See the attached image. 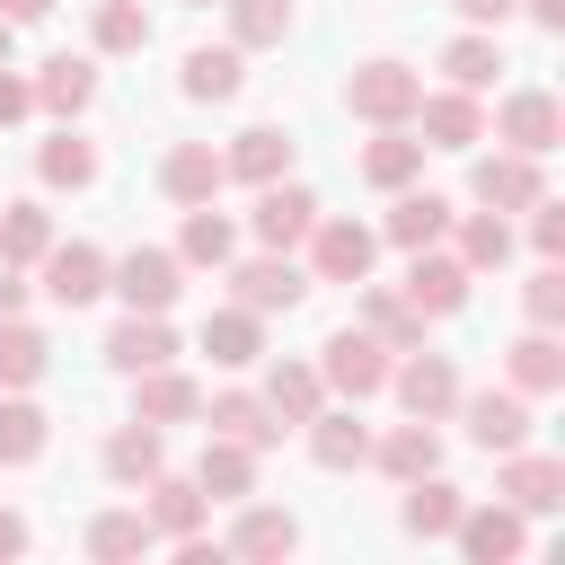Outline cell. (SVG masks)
I'll list each match as a JSON object with an SVG mask.
<instances>
[{"label": "cell", "mask_w": 565, "mask_h": 565, "mask_svg": "<svg viewBox=\"0 0 565 565\" xmlns=\"http://www.w3.org/2000/svg\"><path fill=\"white\" fill-rule=\"evenodd\" d=\"M53 247V212L26 194V203H0V265H35Z\"/></svg>", "instance_id": "7bdbcfd3"}, {"label": "cell", "mask_w": 565, "mask_h": 565, "mask_svg": "<svg viewBox=\"0 0 565 565\" xmlns=\"http://www.w3.org/2000/svg\"><path fill=\"white\" fill-rule=\"evenodd\" d=\"M141 494H150V503H141V521H150L159 539H194V530H203V512H212V503H203V486H194V477H168V468H159Z\"/></svg>", "instance_id": "e575fe53"}, {"label": "cell", "mask_w": 565, "mask_h": 565, "mask_svg": "<svg viewBox=\"0 0 565 565\" xmlns=\"http://www.w3.org/2000/svg\"><path fill=\"white\" fill-rule=\"evenodd\" d=\"M221 168H230L238 185H274V177H291V132H282V124H247V132H230Z\"/></svg>", "instance_id": "cb8c5ba5"}, {"label": "cell", "mask_w": 565, "mask_h": 565, "mask_svg": "<svg viewBox=\"0 0 565 565\" xmlns=\"http://www.w3.org/2000/svg\"><path fill=\"white\" fill-rule=\"evenodd\" d=\"M503 380H512L521 397H547V388H565V344H556V327H530L521 344H503Z\"/></svg>", "instance_id": "1f68e13d"}, {"label": "cell", "mask_w": 565, "mask_h": 565, "mask_svg": "<svg viewBox=\"0 0 565 565\" xmlns=\"http://www.w3.org/2000/svg\"><path fill=\"white\" fill-rule=\"evenodd\" d=\"M309 221H318V194H309V185H291V177L256 185V212H247L256 247H300V238H309Z\"/></svg>", "instance_id": "2e32d148"}, {"label": "cell", "mask_w": 565, "mask_h": 565, "mask_svg": "<svg viewBox=\"0 0 565 565\" xmlns=\"http://www.w3.org/2000/svg\"><path fill=\"white\" fill-rule=\"evenodd\" d=\"M221 9H230V44H238V53L291 35V0H221Z\"/></svg>", "instance_id": "ee69618b"}, {"label": "cell", "mask_w": 565, "mask_h": 565, "mask_svg": "<svg viewBox=\"0 0 565 565\" xmlns=\"http://www.w3.org/2000/svg\"><path fill=\"white\" fill-rule=\"evenodd\" d=\"M450 539H459V556H468V565H512V556L530 547V512H512L503 494H494V503H459Z\"/></svg>", "instance_id": "ba28073f"}, {"label": "cell", "mask_w": 565, "mask_h": 565, "mask_svg": "<svg viewBox=\"0 0 565 565\" xmlns=\"http://www.w3.org/2000/svg\"><path fill=\"white\" fill-rule=\"evenodd\" d=\"M26 309V265H0V318Z\"/></svg>", "instance_id": "f907efd6"}, {"label": "cell", "mask_w": 565, "mask_h": 565, "mask_svg": "<svg viewBox=\"0 0 565 565\" xmlns=\"http://www.w3.org/2000/svg\"><path fill=\"white\" fill-rule=\"evenodd\" d=\"M35 274H44L35 291H44L53 309H88V300L106 291V256H97L88 238H53V247L35 256Z\"/></svg>", "instance_id": "8fae6325"}, {"label": "cell", "mask_w": 565, "mask_h": 565, "mask_svg": "<svg viewBox=\"0 0 565 565\" xmlns=\"http://www.w3.org/2000/svg\"><path fill=\"white\" fill-rule=\"evenodd\" d=\"M177 256L185 265H230L238 256V230H230V212H212V203H185V230H177Z\"/></svg>", "instance_id": "f35d334b"}, {"label": "cell", "mask_w": 565, "mask_h": 565, "mask_svg": "<svg viewBox=\"0 0 565 565\" xmlns=\"http://www.w3.org/2000/svg\"><path fill=\"white\" fill-rule=\"evenodd\" d=\"M230 185V168H221V150L212 141H168V159H159V194L185 212V203H212Z\"/></svg>", "instance_id": "ac0fdd59"}, {"label": "cell", "mask_w": 565, "mask_h": 565, "mask_svg": "<svg viewBox=\"0 0 565 565\" xmlns=\"http://www.w3.org/2000/svg\"><path fill=\"white\" fill-rule=\"evenodd\" d=\"M388 388H397V406L406 415H424V424H450V406H459V362L450 353H433V344H415V353H397L388 362Z\"/></svg>", "instance_id": "5b68a950"}, {"label": "cell", "mask_w": 565, "mask_h": 565, "mask_svg": "<svg viewBox=\"0 0 565 565\" xmlns=\"http://www.w3.org/2000/svg\"><path fill=\"white\" fill-rule=\"evenodd\" d=\"M203 353H212V371H256V362H265V318L238 309V300L212 309V318H203Z\"/></svg>", "instance_id": "83f0119b"}, {"label": "cell", "mask_w": 565, "mask_h": 565, "mask_svg": "<svg viewBox=\"0 0 565 565\" xmlns=\"http://www.w3.org/2000/svg\"><path fill=\"white\" fill-rule=\"evenodd\" d=\"M521 309H530V327H565V265L556 256H539V274L521 282Z\"/></svg>", "instance_id": "bcb514c9"}, {"label": "cell", "mask_w": 565, "mask_h": 565, "mask_svg": "<svg viewBox=\"0 0 565 565\" xmlns=\"http://www.w3.org/2000/svg\"><path fill=\"white\" fill-rule=\"evenodd\" d=\"M194 424H203V433H230V441H247V450H274V441H282V424L265 415L256 388H221V397H203Z\"/></svg>", "instance_id": "f1b7e54d"}, {"label": "cell", "mask_w": 565, "mask_h": 565, "mask_svg": "<svg viewBox=\"0 0 565 565\" xmlns=\"http://www.w3.org/2000/svg\"><path fill=\"white\" fill-rule=\"evenodd\" d=\"M530 247H539V256H556V265H565V203H547V194H539V203H530Z\"/></svg>", "instance_id": "7dc6e473"}, {"label": "cell", "mask_w": 565, "mask_h": 565, "mask_svg": "<svg viewBox=\"0 0 565 565\" xmlns=\"http://www.w3.org/2000/svg\"><path fill=\"white\" fill-rule=\"evenodd\" d=\"M44 441H53V415H44L26 388H9V397H0V468L44 459Z\"/></svg>", "instance_id": "8d00e7d4"}, {"label": "cell", "mask_w": 565, "mask_h": 565, "mask_svg": "<svg viewBox=\"0 0 565 565\" xmlns=\"http://www.w3.org/2000/svg\"><path fill=\"white\" fill-rule=\"evenodd\" d=\"M450 415H459V424H468V441H477V450H494V459L530 441V397H521L512 380H503V388H459V406H450Z\"/></svg>", "instance_id": "52a82bcc"}, {"label": "cell", "mask_w": 565, "mask_h": 565, "mask_svg": "<svg viewBox=\"0 0 565 565\" xmlns=\"http://www.w3.org/2000/svg\"><path fill=\"white\" fill-rule=\"evenodd\" d=\"M159 362H177V327L168 318H150V309H124L115 327H106V371H159Z\"/></svg>", "instance_id": "e0dca14e"}, {"label": "cell", "mask_w": 565, "mask_h": 565, "mask_svg": "<svg viewBox=\"0 0 565 565\" xmlns=\"http://www.w3.org/2000/svg\"><path fill=\"white\" fill-rule=\"evenodd\" d=\"M512 9H530V26H547V35H565V0H512Z\"/></svg>", "instance_id": "816d5d0a"}, {"label": "cell", "mask_w": 565, "mask_h": 565, "mask_svg": "<svg viewBox=\"0 0 565 565\" xmlns=\"http://www.w3.org/2000/svg\"><path fill=\"white\" fill-rule=\"evenodd\" d=\"M88 44H97V53H141V44H150V9H141V0H97Z\"/></svg>", "instance_id": "f6af8a7d"}, {"label": "cell", "mask_w": 565, "mask_h": 565, "mask_svg": "<svg viewBox=\"0 0 565 565\" xmlns=\"http://www.w3.org/2000/svg\"><path fill=\"white\" fill-rule=\"evenodd\" d=\"M494 141H503V150H530V159H547V150L565 141V106H556L547 88H512V97L494 106Z\"/></svg>", "instance_id": "4fadbf2b"}, {"label": "cell", "mask_w": 565, "mask_h": 565, "mask_svg": "<svg viewBox=\"0 0 565 565\" xmlns=\"http://www.w3.org/2000/svg\"><path fill=\"white\" fill-rule=\"evenodd\" d=\"M159 468H168V433H159V424L132 415V424L106 433V477H115V486H150Z\"/></svg>", "instance_id": "836d02e7"}, {"label": "cell", "mask_w": 565, "mask_h": 565, "mask_svg": "<svg viewBox=\"0 0 565 565\" xmlns=\"http://www.w3.org/2000/svg\"><path fill=\"white\" fill-rule=\"evenodd\" d=\"M494 494L512 503V512H530V521H547L556 503H565V459H547V450H503V468H494Z\"/></svg>", "instance_id": "7c38bea8"}, {"label": "cell", "mask_w": 565, "mask_h": 565, "mask_svg": "<svg viewBox=\"0 0 565 565\" xmlns=\"http://www.w3.org/2000/svg\"><path fill=\"white\" fill-rule=\"evenodd\" d=\"M0 62H18V26L9 18H0Z\"/></svg>", "instance_id": "11a10c76"}, {"label": "cell", "mask_w": 565, "mask_h": 565, "mask_svg": "<svg viewBox=\"0 0 565 565\" xmlns=\"http://www.w3.org/2000/svg\"><path fill=\"white\" fill-rule=\"evenodd\" d=\"M415 97H424V71H406L388 53L344 79V115H362V124H415Z\"/></svg>", "instance_id": "8992f818"}, {"label": "cell", "mask_w": 565, "mask_h": 565, "mask_svg": "<svg viewBox=\"0 0 565 565\" xmlns=\"http://www.w3.org/2000/svg\"><path fill=\"white\" fill-rule=\"evenodd\" d=\"M441 71H450V88H494V71H503V44H494V26H468V35H450V44H441Z\"/></svg>", "instance_id": "60d3db41"}, {"label": "cell", "mask_w": 565, "mask_h": 565, "mask_svg": "<svg viewBox=\"0 0 565 565\" xmlns=\"http://www.w3.org/2000/svg\"><path fill=\"white\" fill-rule=\"evenodd\" d=\"M459 486L441 477V468H424V477H406V503H397V530L406 539H450V521H459Z\"/></svg>", "instance_id": "4dcf8cb0"}, {"label": "cell", "mask_w": 565, "mask_h": 565, "mask_svg": "<svg viewBox=\"0 0 565 565\" xmlns=\"http://www.w3.org/2000/svg\"><path fill=\"white\" fill-rule=\"evenodd\" d=\"M468 194H477L486 212H530V203L547 194V177H539L530 150H486V159L468 168Z\"/></svg>", "instance_id": "5bb4252c"}, {"label": "cell", "mask_w": 565, "mask_h": 565, "mask_svg": "<svg viewBox=\"0 0 565 565\" xmlns=\"http://www.w3.org/2000/svg\"><path fill=\"white\" fill-rule=\"evenodd\" d=\"M194 486H203V503H247V494H256V450L230 441V433H203Z\"/></svg>", "instance_id": "7402d4cb"}, {"label": "cell", "mask_w": 565, "mask_h": 565, "mask_svg": "<svg viewBox=\"0 0 565 565\" xmlns=\"http://www.w3.org/2000/svg\"><path fill=\"white\" fill-rule=\"evenodd\" d=\"M291 547H300V521H291V512H274V503H238V521H230V556L265 565V556H291Z\"/></svg>", "instance_id": "d590c367"}, {"label": "cell", "mask_w": 565, "mask_h": 565, "mask_svg": "<svg viewBox=\"0 0 565 565\" xmlns=\"http://www.w3.org/2000/svg\"><path fill=\"white\" fill-rule=\"evenodd\" d=\"M450 9H459L468 26H503V18H512V0H450Z\"/></svg>", "instance_id": "681fc988"}, {"label": "cell", "mask_w": 565, "mask_h": 565, "mask_svg": "<svg viewBox=\"0 0 565 565\" xmlns=\"http://www.w3.org/2000/svg\"><path fill=\"white\" fill-rule=\"evenodd\" d=\"M388 362H397V353H388L371 327H335V335L318 344V380H327V397H353V406L388 388Z\"/></svg>", "instance_id": "7a4b0ae2"}, {"label": "cell", "mask_w": 565, "mask_h": 565, "mask_svg": "<svg viewBox=\"0 0 565 565\" xmlns=\"http://www.w3.org/2000/svg\"><path fill=\"white\" fill-rule=\"evenodd\" d=\"M26 115H35V88H26V79L0 62V132H9V124H26Z\"/></svg>", "instance_id": "c3c4849f"}, {"label": "cell", "mask_w": 565, "mask_h": 565, "mask_svg": "<svg viewBox=\"0 0 565 565\" xmlns=\"http://www.w3.org/2000/svg\"><path fill=\"white\" fill-rule=\"evenodd\" d=\"M230 291H238V309H256V318H291V309L309 300V265H300L291 247H256L247 265L230 256Z\"/></svg>", "instance_id": "6da1fadb"}, {"label": "cell", "mask_w": 565, "mask_h": 565, "mask_svg": "<svg viewBox=\"0 0 565 565\" xmlns=\"http://www.w3.org/2000/svg\"><path fill=\"white\" fill-rule=\"evenodd\" d=\"M300 433H309V459H318V468H335V477H344V468H371V424H362L353 406H318Z\"/></svg>", "instance_id": "44dd1931"}, {"label": "cell", "mask_w": 565, "mask_h": 565, "mask_svg": "<svg viewBox=\"0 0 565 565\" xmlns=\"http://www.w3.org/2000/svg\"><path fill=\"white\" fill-rule=\"evenodd\" d=\"M415 177H424V141H415L406 124H371V141H362V185L397 194V185H415Z\"/></svg>", "instance_id": "d4e9b609"}, {"label": "cell", "mask_w": 565, "mask_h": 565, "mask_svg": "<svg viewBox=\"0 0 565 565\" xmlns=\"http://www.w3.org/2000/svg\"><path fill=\"white\" fill-rule=\"evenodd\" d=\"M132 415H141V424H159V433H168V424H194V415H203V388H194L177 362L132 371Z\"/></svg>", "instance_id": "ffe728a7"}, {"label": "cell", "mask_w": 565, "mask_h": 565, "mask_svg": "<svg viewBox=\"0 0 565 565\" xmlns=\"http://www.w3.org/2000/svg\"><path fill=\"white\" fill-rule=\"evenodd\" d=\"M265 415L274 424H309L318 406H327V380H318V362H265Z\"/></svg>", "instance_id": "d6a6232c"}, {"label": "cell", "mask_w": 565, "mask_h": 565, "mask_svg": "<svg viewBox=\"0 0 565 565\" xmlns=\"http://www.w3.org/2000/svg\"><path fill=\"white\" fill-rule=\"evenodd\" d=\"M26 539H35V530H26L18 512H0V556H26Z\"/></svg>", "instance_id": "db71d44e"}, {"label": "cell", "mask_w": 565, "mask_h": 565, "mask_svg": "<svg viewBox=\"0 0 565 565\" xmlns=\"http://www.w3.org/2000/svg\"><path fill=\"white\" fill-rule=\"evenodd\" d=\"M35 177H44L53 194H88V185H97V141H79V132L62 124V132L35 150Z\"/></svg>", "instance_id": "74e56055"}, {"label": "cell", "mask_w": 565, "mask_h": 565, "mask_svg": "<svg viewBox=\"0 0 565 565\" xmlns=\"http://www.w3.org/2000/svg\"><path fill=\"white\" fill-rule=\"evenodd\" d=\"M53 371V344H44V327H26V318H0V388H35Z\"/></svg>", "instance_id": "ab89813d"}, {"label": "cell", "mask_w": 565, "mask_h": 565, "mask_svg": "<svg viewBox=\"0 0 565 565\" xmlns=\"http://www.w3.org/2000/svg\"><path fill=\"white\" fill-rule=\"evenodd\" d=\"M26 88H35V106H44L53 124H79V115L97 106V53H53Z\"/></svg>", "instance_id": "9a60e30c"}, {"label": "cell", "mask_w": 565, "mask_h": 565, "mask_svg": "<svg viewBox=\"0 0 565 565\" xmlns=\"http://www.w3.org/2000/svg\"><path fill=\"white\" fill-rule=\"evenodd\" d=\"M450 230H459L450 256H459L468 274H503L512 247H521V238H512V212H486V203H477V212H450Z\"/></svg>", "instance_id": "484cf974"}, {"label": "cell", "mask_w": 565, "mask_h": 565, "mask_svg": "<svg viewBox=\"0 0 565 565\" xmlns=\"http://www.w3.org/2000/svg\"><path fill=\"white\" fill-rule=\"evenodd\" d=\"M371 468L380 477H424V468H441V424H424V415H406V424H388L380 441H371Z\"/></svg>", "instance_id": "f546056e"}, {"label": "cell", "mask_w": 565, "mask_h": 565, "mask_svg": "<svg viewBox=\"0 0 565 565\" xmlns=\"http://www.w3.org/2000/svg\"><path fill=\"white\" fill-rule=\"evenodd\" d=\"M415 141H424V150H477V141H486L477 88H424V97H415Z\"/></svg>", "instance_id": "30bf717a"}, {"label": "cell", "mask_w": 565, "mask_h": 565, "mask_svg": "<svg viewBox=\"0 0 565 565\" xmlns=\"http://www.w3.org/2000/svg\"><path fill=\"white\" fill-rule=\"evenodd\" d=\"M106 291H115L124 309L168 318V309H177V291H185V256H177V247H132V256H115V265H106Z\"/></svg>", "instance_id": "277c9868"}, {"label": "cell", "mask_w": 565, "mask_h": 565, "mask_svg": "<svg viewBox=\"0 0 565 565\" xmlns=\"http://www.w3.org/2000/svg\"><path fill=\"white\" fill-rule=\"evenodd\" d=\"M194 9H212V0H194Z\"/></svg>", "instance_id": "9f6ffc18"}, {"label": "cell", "mask_w": 565, "mask_h": 565, "mask_svg": "<svg viewBox=\"0 0 565 565\" xmlns=\"http://www.w3.org/2000/svg\"><path fill=\"white\" fill-rule=\"evenodd\" d=\"M362 327H371V335H380L388 353H415L433 318H424V309H415V300H406L397 282H371V274H362Z\"/></svg>", "instance_id": "4316f807"}, {"label": "cell", "mask_w": 565, "mask_h": 565, "mask_svg": "<svg viewBox=\"0 0 565 565\" xmlns=\"http://www.w3.org/2000/svg\"><path fill=\"white\" fill-rule=\"evenodd\" d=\"M79 547H88L97 565H124V556H150V547H159V530H150L141 512H97Z\"/></svg>", "instance_id": "b9f144b4"}, {"label": "cell", "mask_w": 565, "mask_h": 565, "mask_svg": "<svg viewBox=\"0 0 565 565\" xmlns=\"http://www.w3.org/2000/svg\"><path fill=\"white\" fill-rule=\"evenodd\" d=\"M380 238H388V247H441V238H450V194H433V185H397Z\"/></svg>", "instance_id": "d6986e66"}, {"label": "cell", "mask_w": 565, "mask_h": 565, "mask_svg": "<svg viewBox=\"0 0 565 565\" xmlns=\"http://www.w3.org/2000/svg\"><path fill=\"white\" fill-rule=\"evenodd\" d=\"M0 18H9V26H44V18H53V0H0Z\"/></svg>", "instance_id": "f5cc1de1"}, {"label": "cell", "mask_w": 565, "mask_h": 565, "mask_svg": "<svg viewBox=\"0 0 565 565\" xmlns=\"http://www.w3.org/2000/svg\"><path fill=\"white\" fill-rule=\"evenodd\" d=\"M397 291H406L424 318H459V309H468V291H477V274H468L459 256H441V247H406Z\"/></svg>", "instance_id": "9c48e42d"}, {"label": "cell", "mask_w": 565, "mask_h": 565, "mask_svg": "<svg viewBox=\"0 0 565 565\" xmlns=\"http://www.w3.org/2000/svg\"><path fill=\"white\" fill-rule=\"evenodd\" d=\"M300 247H309V282H362L380 265V230L371 221H344V212H318Z\"/></svg>", "instance_id": "3957f363"}, {"label": "cell", "mask_w": 565, "mask_h": 565, "mask_svg": "<svg viewBox=\"0 0 565 565\" xmlns=\"http://www.w3.org/2000/svg\"><path fill=\"white\" fill-rule=\"evenodd\" d=\"M177 88H185L194 106H230V97L247 88V53H238V44H194L185 71H177Z\"/></svg>", "instance_id": "603a6c76"}]
</instances>
